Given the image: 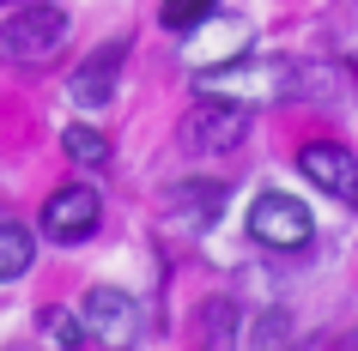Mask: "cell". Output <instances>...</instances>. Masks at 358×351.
Listing matches in <instances>:
<instances>
[{"mask_svg": "<svg viewBox=\"0 0 358 351\" xmlns=\"http://www.w3.org/2000/svg\"><path fill=\"white\" fill-rule=\"evenodd\" d=\"M37 327L49 345H67V351H85L92 345V327H85V315H67V309H43Z\"/></svg>", "mask_w": 358, "mask_h": 351, "instance_id": "obj_12", "label": "cell"}, {"mask_svg": "<svg viewBox=\"0 0 358 351\" xmlns=\"http://www.w3.org/2000/svg\"><path fill=\"white\" fill-rule=\"evenodd\" d=\"M61 43H67V6H55V0H24L0 24V49L19 61H49Z\"/></svg>", "mask_w": 358, "mask_h": 351, "instance_id": "obj_2", "label": "cell"}, {"mask_svg": "<svg viewBox=\"0 0 358 351\" xmlns=\"http://www.w3.org/2000/svg\"><path fill=\"white\" fill-rule=\"evenodd\" d=\"M207 13H219V0H164V6H158V19H164L170 31H189V24H201Z\"/></svg>", "mask_w": 358, "mask_h": 351, "instance_id": "obj_14", "label": "cell"}, {"mask_svg": "<svg viewBox=\"0 0 358 351\" xmlns=\"http://www.w3.org/2000/svg\"><path fill=\"white\" fill-rule=\"evenodd\" d=\"M249 49V24L243 19H219V13H207L201 24H189V61L194 67H219V61L243 55Z\"/></svg>", "mask_w": 358, "mask_h": 351, "instance_id": "obj_9", "label": "cell"}, {"mask_svg": "<svg viewBox=\"0 0 358 351\" xmlns=\"http://www.w3.org/2000/svg\"><path fill=\"white\" fill-rule=\"evenodd\" d=\"M122 61H128V37L97 43L92 55L73 67V79H67V97H73L79 110H110V103H115V79H122Z\"/></svg>", "mask_w": 358, "mask_h": 351, "instance_id": "obj_6", "label": "cell"}, {"mask_svg": "<svg viewBox=\"0 0 358 351\" xmlns=\"http://www.w3.org/2000/svg\"><path fill=\"white\" fill-rule=\"evenodd\" d=\"M219 212H225V188L219 182H176V188H164V218L182 224V230H207V224H219Z\"/></svg>", "mask_w": 358, "mask_h": 351, "instance_id": "obj_10", "label": "cell"}, {"mask_svg": "<svg viewBox=\"0 0 358 351\" xmlns=\"http://www.w3.org/2000/svg\"><path fill=\"white\" fill-rule=\"evenodd\" d=\"M292 91V67L285 61H262V55H231L219 67H201L194 73V97H225V103H280Z\"/></svg>", "mask_w": 358, "mask_h": 351, "instance_id": "obj_1", "label": "cell"}, {"mask_svg": "<svg viewBox=\"0 0 358 351\" xmlns=\"http://www.w3.org/2000/svg\"><path fill=\"white\" fill-rule=\"evenodd\" d=\"M249 133V110L243 103H225V97H201L189 115H182V151H237Z\"/></svg>", "mask_w": 358, "mask_h": 351, "instance_id": "obj_3", "label": "cell"}, {"mask_svg": "<svg viewBox=\"0 0 358 351\" xmlns=\"http://www.w3.org/2000/svg\"><path fill=\"white\" fill-rule=\"evenodd\" d=\"M298 170L310 176V188H322L328 200L352 206L358 212V158L346 146H334V140H310V146L298 151Z\"/></svg>", "mask_w": 358, "mask_h": 351, "instance_id": "obj_5", "label": "cell"}, {"mask_svg": "<svg viewBox=\"0 0 358 351\" xmlns=\"http://www.w3.org/2000/svg\"><path fill=\"white\" fill-rule=\"evenodd\" d=\"M85 327H92V339H103V345H128L134 327H140L134 297L115 291V285H97V291L85 297Z\"/></svg>", "mask_w": 358, "mask_h": 351, "instance_id": "obj_8", "label": "cell"}, {"mask_svg": "<svg viewBox=\"0 0 358 351\" xmlns=\"http://www.w3.org/2000/svg\"><path fill=\"white\" fill-rule=\"evenodd\" d=\"M31 255H37L31 230H24V224H0V278H19L24 267H31Z\"/></svg>", "mask_w": 358, "mask_h": 351, "instance_id": "obj_13", "label": "cell"}, {"mask_svg": "<svg viewBox=\"0 0 358 351\" xmlns=\"http://www.w3.org/2000/svg\"><path fill=\"white\" fill-rule=\"evenodd\" d=\"M103 218V200H97V188H55L49 200H43V237L55 242H85Z\"/></svg>", "mask_w": 358, "mask_h": 351, "instance_id": "obj_7", "label": "cell"}, {"mask_svg": "<svg viewBox=\"0 0 358 351\" xmlns=\"http://www.w3.org/2000/svg\"><path fill=\"white\" fill-rule=\"evenodd\" d=\"M61 151H67L73 164H85V170H103V164H110V140H103L97 128H85V121L61 128Z\"/></svg>", "mask_w": 358, "mask_h": 351, "instance_id": "obj_11", "label": "cell"}, {"mask_svg": "<svg viewBox=\"0 0 358 351\" xmlns=\"http://www.w3.org/2000/svg\"><path fill=\"white\" fill-rule=\"evenodd\" d=\"M249 230H255L262 248L298 255V248H310V237H316V218H310V206L292 200V194H262V200L249 206Z\"/></svg>", "mask_w": 358, "mask_h": 351, "instance_id": "obj_4", "label": "cell"}]
</instances>
